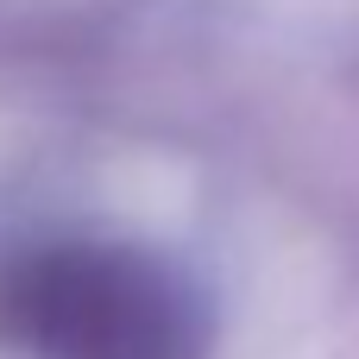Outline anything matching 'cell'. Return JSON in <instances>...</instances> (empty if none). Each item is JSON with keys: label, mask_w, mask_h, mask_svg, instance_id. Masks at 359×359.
Segmentation results:
<instances>
[{"label": "cell", "mask_w": 359, "mask_h": 359, "mask_svg": "<svg viewBox=\"0 0 359 359\" xmlns=\"http://www.w3.org/2000/svg\"><path fill=\"white\" fill-rule=\"evenodd\" d=\"M0 322L44 359H196L189 297L145 259L57 246L25 259L0 290Z\"/></svg>", "instance_id": "cell-1"}]
</instances>
